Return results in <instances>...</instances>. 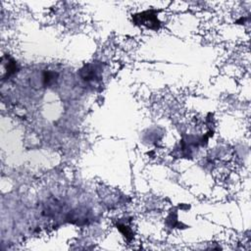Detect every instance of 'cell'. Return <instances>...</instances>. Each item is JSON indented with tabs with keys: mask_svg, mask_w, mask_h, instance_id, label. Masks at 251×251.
I'll return each mask as SVG.
<instances>
[{
	"mask_svg": "<svg viewBox=\"0 0 251 251\" xmlns=\"http://www.w3.org/2000/svg\"><path fill=\"white\" fill-rule=\"evenodd\" d=\"M134 22L136 24L145 25L150 28H158L159 22L155 14L152 11H146L137 15H134Z\"/></svg>",
	"mask_w": 251,
	"mask_h": 251,
	"instance_id": "6da1fadb",
	"label": "cell"
}]
</instances>
